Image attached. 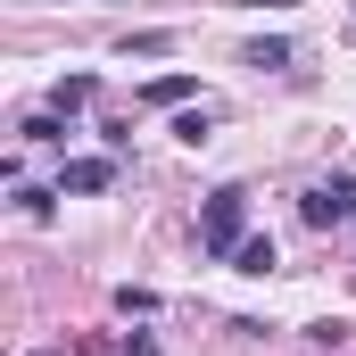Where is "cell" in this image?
<instances>
[{"mask_svg":"<svg viewBox=\"0 0 356 356\" xmlns=\"http://www.w3.org/2000/svg\"><path fill=\"white\" fill-rule=\"evenodd\" d=\"M249 67H290V42H249Z\"/></svg>","mask_w":356,"mask_h":356,"instance_id":"cell-7","label":"cell"},{"mask_svg":"<svg viewBox=\"0 0 356 356\" xmlns=\"http://www.w3.org/2000/svg\"><path fill=\"white\" fill-rule=\"evenodd\" d=\"M241 224H249V199H241V191H216L207 216H199V249H207V257H232V249L249 241Z\"/></svg>","mask_w":356,"mask_h":356,"instance_id":"cell-1","label":"cell"},{"mask_svg":"<svg viewBox=\"0 0 356 356\" xmlns=\"http://www.w3.org/2000/svg\"><path fill=\"white\" fill-rule=\"evenodd\" d=\"M149 99H158V108H175V99H191V75H158V83H149Z\"/></svg>","mask_w":356,"mask_h":356,"instance_id":"cell-6","label":"cell"},{"mask_svg":"<svg viewBox=\"0 0 356 356\" xmlns=\"http://www.w3.org/2000/svg\"><path fill=\"white\" fill-rule=\"evenodd\" d=\"M108 182H116V158H67L58 191H108Z\"/></svg>","mask_w":356,"mask_h":356,"instance_id":"cell-3","label":"cell"},{"mask_svg":"<svg viewBox=\"0 0 356 356\" xmlns=\"http://www.w3.org/2000/svg\"><path fill=\"white\" fill-rule=\"evenodd\" d=\"M116 356H158V348H149V340H124V348H116Z\"/></svg>","mask_w":356,"mask_h":356,"instance_id":"cell-8","label":"cell"},{"mask_svg":"<svg viewBox=\"0 0 356 356\" xmlns=\"http://www.w3.org/2000/svg\"><path fill=\"white\" fill-rule=\"evenodd\" d=\"M232 266H241V273H266V266H273V241H241Z\"/></svg>","mask_w":356,"mask_h":356,"instance_id":"cell-5","label":"cell"},{"mask_svg":"<svg viewBox=\"0 0 356 356\" xmlns=\"http://www.w3.org/2000/svg\"><path fill=\"white\" fill-rule=\"evenodd\" d=\"M50 108H58V116H75V108H91V75H67V83L50 91Z\"/></svg>","mask_w":356,"mask_h":356,"instance_id":"cell-4","label":"cell"},{"mask_svg":"<svg viewBox=\"0 0 356 356\" xmlns=\"http://www.w3.org/2000/svg\"><path fill=\"white\" fill-rule=\"evenodd\" d=\"M340 216H356V175L315 182V191H307V224H340Z\"/></svg>","mask_w":356,"mask_h":356,"instance_id":"cell-2","label":"cell"}]
</instances>
